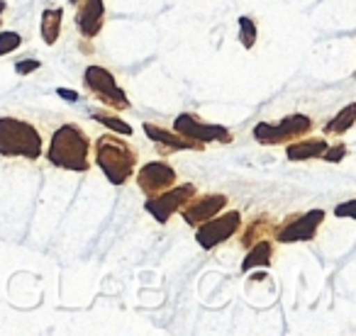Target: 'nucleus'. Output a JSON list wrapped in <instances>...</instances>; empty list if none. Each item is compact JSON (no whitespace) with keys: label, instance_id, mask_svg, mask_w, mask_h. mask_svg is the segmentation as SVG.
<instances>
[{"label":"nucleus","instance_id":"nucleus-1","mask_svg":"<svg viewBox=\"0 0 356 336\" xmlns=\"http://www.w3.org/2000/svg\"><path fill=\"white\" fill-rule=\"evenodd\" d=\"M90 142L86 132L76 124H61L54 134H51L49 149H47V158L51 166L64 168V171H74V174H83L90 168Z\"/></svg>","mask_w":356,"mask_h":336},{"label":"nucleus","instance_id":"nucleus-2","mask_svg":"<svg viewBox=\"0 0 356 336\" xmlns=\"http://www.w3.org/2000/svg\"><path fill=\"white\" fill-rule=\"evenodd\" d=\"M95 163L113 185H124L134 176L137 168V153L129 144L113 134H103L95 142Z\"/></svg>","mask_w":356,"mask_h":336},{"label":"nucleus","instance_id":"nucleus-3","mask_svg":"<svg viewBox=\"0 0 356 336\" xmlns=\"http://www.w3.org/2000/svg\"><path fill=\"white\" fill-rule=\"evenodd\" d=\"M0 156L37 161L42 156V137L37 127L17 117H0Z\"/></svg>","mask_w":356,"mask_h":336},{"label":"nucleus","instance_id":"nucleus-4","mask_svg":"<svg viewBox=\"0 0 356 336\" xmlns=\"http://www.w3.org/2000/svg\"><path fill=\"white\" fill-rule=\"evenodd\" d=\"M312 132V119L307 115H288L278 124L259 122L254 127V139L259 144H291Z\"/></svg>","mask_w":356,"mask_h":336},{"label":"nucleus","instance_id":"nucleus-5","mask_svg":"<svg viewBox=\"0 0 356 336\" xmlns=\"http://www.w3.org/2000/svg\"><path fill=\"white\" fill-rule=\"evenodd\" d=\"M198 193L193 183H184V185H176V188H166L163 193H156V195H149L147 203H144V210L152 215L156 222H168L176 212H181L186 203H188L193 195Z\"/></svg>","mask_w":356,"mask_h":336},{"label":"nucleus","instance_id":"nucleus-6","mask_svg":"<svg viewBox=\"0 0 356 336\" xmlns=\"http://www.w3.org/2000/svg\"><path fill=\"white\" fill-rule=\"evenodd\" d=\"M239 227H242V215L229 210V212L215 215V217H210L208 222L198 224L195 242L200 244V249L210 251V249L220 246V244H225L227 239H232L234 234L239 232Z\"/></svg>","mask_w":356,"mask_h":336},{"label":"nucleus","instance_id":"nucleus-7","mask_svg":"<svg viewBox=\"0 0 356 336\" xmlns=\"http://www.w3.org/2000/svg\"><path fill=\"white\" fill-rule=\"evenodd\" d=\"M83 81L90 90L95 93V98L103 100V105H110L115 110H127L129 100L124 95V90L115 83V76L103 66H88L83 74Z\"/></svg>","mask_w":356,"mask_h":336},{"label":"nucleus","instance_id":"nucleus-8","mask_svg":"<svg viewBox=\"0 0 356 336\" xmlns=\"http://www.w3.org/2000/svg\"><path fill=\"white\" fill-rule=\"evenodd\" d=\"M173 132L184 134V137H188V139H195V142H200V144H208V142L227 144V142H232V134H229L227 127H222V124L200 122V119L191 112L178 115L176 122H173Z\"/></svg>","mask_w":356,"mask_h":336},{"label":"nucleus","instance_id":"nucleus-9","mask_svg":"<svg viewBox=\"0 0 356 336\" xmlns=\"http://www.w3.org/2000/svg\"><path fill=\"white\" fill-rule=\"evenodd\" d=\"M325 222V212L322 210H310L305 215H293L286 224L276 229V239L281 244H296V242H310L317 234V227Z\"/></svg>","mask_w":356,"mask_h":336},{"label":"nucleus","instance_id":"nucleus-10","mask_svg":"<svg viewBox=\"0 0 356 336\" xmlns=\"http://www.w3.org/2000/svg\"><path fill=\"white\" fill-rule=\"evenodd\" d=\"M173 183H176V171L163 161H149L137 171V185L147 198L149 195L163 193Z\"/></svg>","mask_w":356,"mask_h":336},{"label":"nucleus","instance_id":"nucleus-11","mask_svg":"<svg viewBox=\"0 0 356 336\" xmlns=\"http://www.w3.org/2000/svg\"><path fill=\"white\" fill-rule=\"evenodd\" d=\"M227 208V195L215 193V195H203V198H191L188 203L181 208V215H184L186 224L191 227H198V224L208 222L210 217L220 215V210Z\"/></svg>","mask_w":356,"mask_h":336},{"label":"nucleus","instance_id":"nucleus-12","mask_svg":"<svg viewBox=\"0 0 356 336\" xmlns=\"http://www.w3.org/2000/svg\"><path fill=\"white\" fill-rule=\"evenodd\" d=\"M144 132L152 142L159 144V151L161 153H176V151H203L205 144L195 142V139H188L178 132H168V129L159 127L154 122H144Z\"/></svg>","mask_w":356,"mask_h":336},{"label":"nucleus","instance_id":"nucleus-13","mask_svg":"<svg viewBox=\"0 0 356 336\" xmlns=\"http://www.w3.org/2000/svg\"><path fill=\"white\" fill-rule=\"evenodd\" d=\"M105 25V3L103 0H83V6L76 12V27L83 37L93 40Z\"/></svg>","mask_w":356,"mask_h":336},{"label":"nucleus","instance_id":"nucleus-14","mask_svg":"<svg viewBox=\"0 0 356 336\" xmlns=\"http://www.w3.org/2000/svg\"><path fill=\"white\" fill-rule=\"evenodd\" d=\"M330 144L325 142L322 137H310V139H296V142L288 144L286 156L288 161H307V158H322L325 149Z\"/></svg>","mask_w":356,"mask_h":336},{"label":"nucleus","instance_id":"nucleus-15","mask_svg":"<svg viewBox=\"0 0 356 336\" xmlns=\"http://www.w3.org/2000/svg\"><path fill=\"white\" fill-rule=\"evenodd\" d=\"M271 258H273V244L257 242V244H252L247 258L242 261V271L249 273L252 268H266V266H271Z\"/></svg>","mask_w":356,"mask_h":336},{"label":"nucleus","instance_id":"nucleus-16","mask_svg":"<svg viewBox=\"0 0 356 336\" xmlns=\"http://www.w3.org/2000/svg\"><path fill=\"white\" fill-rule=\"evenodd\" d=\"M61 22H64V10L61 8H49V10L42 12V40L44 44H56L61 35Z\"/></svg>","mask_w":356,"mask_h":336},{"label":"nucleus","instance_id":"nucleus-17","mask_svg":"<svg viewBox=\"0 0 356 336\" xmlns=\"http://www.w3.org/2000/svg\"><path fill=\"white\" fill-rule=\"evenodd\" d=\"M354 119H356V103H351V105H346L341 112H337V117L332 119V122H327L325 134H330V137H339V134L349 132L351 124H354Z\"/></svg>","mask_w":356,"mask_h":336},{"label":"nucleus","instance_id":"nucleus-18","mask_svg":"<svg viewBox=\"0 0 356 336\" xmlns=\"http://www.w3.org/2000/svg\"><path fill=\"white\" fill-rule=\"evenodd\" d=\"M257 37H259V30L252 17H239V40H242L244 49H252V47L257 44Z\"/></svg>","mask_w":356,"mask_h":336},{"label":"nucleus","instance_id":"nucleus-19","mask_svg":"<svg viewBox=\"0 0 356 336\" xmlns=\"http://www.w3.org/2000/svg\"><path fill=\"white\" fill-rule=\"evenodd\" d=\"M93 119H95V122H100V124H105L108 129H113V132L122 134V137H132V134H134L132 127H129L127 122H122V119H118V117H108V115H98V112H95Z\"/></svg>","mask_w":356,"mask_h":336},{"label":"nucleus","instance_id":"nucleus-20","mask_svg":"<svg viewBox=\"0 0 356 336\" xmlns=\"http://www.w3.org/2000/svg\"><path fill=\"white\" fill-rule=\"evenodd\" d=\"M268 222H271V217H266V215H261V217L254 219V222L249 224L247 234L242 237V244H244V246H252V244H254V237H257V234L261 237V234L266 232V224H268Z\"/></svg>","mask_w":356,"mask_h":336},{"label":"nucleus","instance_id":"nucleus-21","mask_svg":"<svg viewBox=\"0 0 356 336\" xmlns=\"http://www.w3.org/2000/svg\"><path fill=\"white\" fill-rule=\"evenodd\" d=\"M22 44V37L17 32H0V56L10 54Z\"/></svg>","mask_w":356,"mask_h":336},{"label":"nucleus","instance_id":"nucleus-22","mask_svg":"<svg viewBox=\"0 0 356 336\" xmlns=\"http://www.w3.org/2000/svg\"><path fill=\"white\" fill-rule=\"evenodd\" d=\"M344 156H346V144H334V146H327L325 153H322V158H325L327 163H337V161H341Z\"/></svg>","mask_w":356,"mask_h":336},{"label":"nucleus","instance_id":"nucleus-23","mask_svg":"<svg viewBox=\"0 0 356 336\" xmlns=\"http://www.w3.org/2000/svg\"><path fill=\"white\" fill-rule=\"evenodd\" d=\"M40 61H37V59H27V61H17V64H15V71H17V74H20V76H27V74H32V71H37V69H40Z\"/></svg>","mask_w":356,"mask_h":336},{"label":"nucleus","instance_id":"nucleus-24","mask_svg":"<svg viewBox=\"0 0 356 336\" xmlns=\"http://www.w3.org/2000/svg\"><path fill=\"white\" fill-rule=\"evenodd\" d=\"M354 208H356V200H349V203L339 205V208L334 210V215H337V217H356Z\"/></svg>","mask_w":356,"mask_h":336},{"label":"nucleus","instance_id":"nucleus-25","mask_svg":"<svg viewBox=\"0 0 356 336\" xmlns=\"http://www.w3.org/2000/svg\"><path fill=\"white\" fill-rule=\"evenodd\" d=\"M56 93L61 95V98H66V100H71V103H76L79 100V95H76V90H69V88H59Z\"/></svg>","mask_w":356,"mask_h":336},{"label":"nucleus","instance_id":"nucleus-26","mask_svg":"<svg viewBox=\"0 0 356 336\" xmlns=\"http://www.w3.org/2000/svg\"><path fill=\"white\" fill-rule=\"evenodd\" d=\"M3 12H6V3L0 0V20H3Z\"/></svg>","mask_w":356,"mask_h":336},{"label":"nucleus","instance_id":"nucleus-27","mask_svg":"<svg viewBox=\"0 0 356 336\" xmlns=\"http://www.w3.org/2000/svg\"><path fill=\"white\" fill-rule=\"evenodd\" d=\"M69 3H71V6H79V3H81V0H69Z\"/></svg>","mask_w":356,"mask_h":336}]
</instances>
